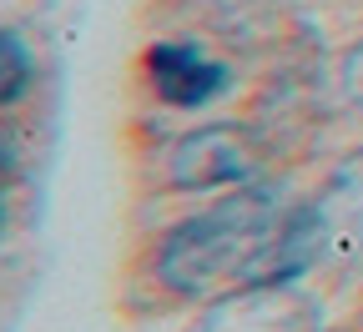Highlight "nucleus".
Masks as SVG:
<instances>
[{
    "label": "nucleus",
    "instance_id": "f257e3e1",
    "mask_svg": "<svg viewBox=\"0 0 363 332\" xmlns=\"http://www.w3.org/2000/svg\"><path fill=\"white\" fill-rule=\"evenodd\" d=\"M283 212L267 186H233V197L172 227L162 242V282L182 297H212L222 287H257L283 236Z\"/></svg>",
    "mask_w": 363,
    "mask_h": 332
},
{
    "label": "nucleus",
    "instance_id": "f03ea898",
    "mask_svg": "<svg viewBox=\"0 0 363 332\" xmlns=\"http://www.w3.org/2000/svg\"><path fill=\"white\" fill-rule=\"evenodd\" d=\"M262 151L247 126H202L177 141L172 181L182 192H217V186H247Z\"/></svg>",
    "mask_w": 363,
    "mask_h": 332
},
{
    "label": "nucleus",
    "instance_id": "7ed1b4c3",
    "mask_svg": "<svg viewBox=\"0 0 363 332\" xmlns=\"http://www.w3.org/2000/svg\"><path fill=\"white\" fill-rule=\"evenodd\" d=\"M313 231H318V257L328 262H363V151L338 166L328 192L313 207Z\"/></svg>",
    "mask_w": 363,
    "mask_h": 332
},
{
    "label": "nucleus",
    "instance_id": "20e7f679",
    "mask_svg": "<svg viewBox=\"0 0 363 332\" xmlns=\"http://www.w3.org/2000/svg\"><path fill=\"white\" fill-rule=\"evenodd\" d=\"M202 332H318V312L288 282H267V287H242L238 297H227Z\"/></svg>",
    "mask_w": 363,
    "mask_h": 332
},
{
    "label": "nucleus",
    "instance_id": "39448f33",
    "mask_svg": "<svg viewBox=\"0 0 363 332\" xmlns=\"http://www.w3.org/2000/svg\"><path fill=\"white\" fill-rule=\"evenodd\" d=\"M147 71H152V86H157V96L167 106L197 111V106H207L212 96L227 91V66L212 61L207 51H197V45H182V40L152 45Z\"/></svg>",
    "mask_w": 363,
    "mask_h": 332
},
{
    "label": "nucleus",
    "instance_id": "423d86ee",
    "mask_svg": "<svg viewBox=\"0 0 363 332\" xmlns=\"http://www.w3.org/2000/svg\"><path fill=\"white\" fill-rule=\"evenodd\" d=\"M30 91V51L16 30H0V106L21 101Z\"/></svg>",
    "mask_w": 363,
    "mask_h": 332
},
{
    "label": "nucleus",
    "instance_id": "0eeeda50",
    "mask_svg": "<svg viewBox=\"0 0 363 332\" xmlns=\"http://www.w3.org/2000/svg\"><path fill=\"white\" fill-rule=\"evenodd\" d=\"M343 91H348L353 106H363V40L343 56Z\"/></svg>",
    "mask_w": 363,
    "mask_h": 332
},
{
    "label": "nucleus",
    "instance_id": "6e6552de",
    "mask_svg": "<svg viewBox=\"0 0 363 332\" xmlns=\"http://www.w3.org/2000/svg\"><path fill=\"white\" fill-rule=\"evenodd\" d=\"M6 212H11V156L0 151V227H6Z\"/></svg>",
    "mask_w": 363,
    "mask_h": 332
}]
</instances>
